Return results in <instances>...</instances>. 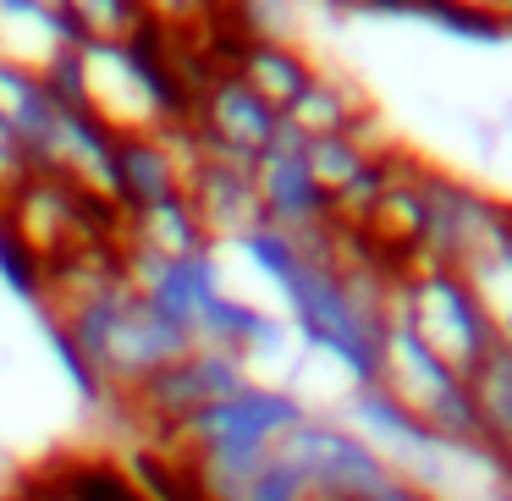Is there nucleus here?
Wrapping results in <instances>:
<instances>
[{
	"label": "nucleus",
	"instance_id": "412c9836",
	"mask_svg": "<svg viewBox=\"0 0 512 501\" xmlns=\"http://www.w3.org/2000/svg\"><path fill=\"white\" fill-rule=\"evenodd\" d=\"M485 501H512V474H490V490Z\"/></svg>",
	"mask_w": 512,
	"mask_h": 501
},
{
	"label": "nucleus",
	"instance_id": "f257e3e1",
	"mask_svg": "<svg viewBox=\"0 0 512 501\" xmlns=\"http://www.w3.org/2000/svg\"><path fill=\"white\" fill-rule=\"evenodd\" d=\"M45 292L56 298V325L50 331L94 369L105 391L133 397L149 375L182 358L193 336L171 325L144 292L127 281L122 259H100V270H45Z\"/></svg>",
	"mask_w": 512,
	"mask_h": 501
},
{
	"label": "nucleus",
	"instance_id": "0eeeda50",
	"mask_svg": "<svg viewBox=\"0 0 512 501\" xmlns=\"http://www.w3.org/2000/svg\"><path fill=\"white\" fill-rule=\"evenodd\" d=\"M188 188V149L177 133H116V182H111V210L144 215L166 199H182Z\"/></svg>",
	"mask_w": 512,
	"mask_h": 501
},
{
	"label": "nucleus",
	"instance_id": "2eb2a0df",
	"mask_svg": "<svg viewBox=\"0 0 512 501\" xmlns=\"http://www.w3.org/2000/svg\"><path fill=\"white\" fill-rule=\"evenodd\" d=\"M474 281V292L485 298V309L496 314V331L501 342H512V221H507V204H501V226L496 237L485 243V254L463 270Z\"/></svg>",
	"mask_w": 512,
	"mask_h": 501
},
{
	"label": "nucleus",
	"instance_id": "9d476101",
	"mask_svg": "<svg viewBox=\"0 0 512 501\" xmlns=\"http://www.w3.org/2000/svg\"><path fill=\"white\" fill-rule=\"evenodd\" d=\"M226 72H232V78H243L248 89H254L265 105H276V111H287V105L314 83V61L303 56L298 45L270 39V34H243V39H237Z\"/></svg>",
	"mask_w": 512,
	"mask_h": 501
},
{
	"label": "nucleus",
	"instance_id": "9b49d317",
	"mask_svg": "<svg viewBox=\"0 0 512 501\" xmlns=\"http://www.w3.org/2000/svg\"><path fill=\"white\" fill-rule=\"evenodd\" d=\"M0 116L17 127V138L28 144L34 166L50 171V149H56V133H61V105L50 94V83L39 78V67L0 56Z\"/></svg>",
	"mask_w": 512,
	"mask_h": 501
},
{
	"label": "nucleus",
	"instance_id": "f3484780",
	"mask_svg": "<svg viewBox=\"0 0 512 501\" xmlns=\"http://www.w3.org/2000/svg\"><path fill=\"white\" fill-rule=\"evenodd\" d=\"M237 501H309V485H303V474L287 463L281 452H270L265 463L254 468V479L243 485V496Z\"/></svg>",
	"mask_w": 512,
	"mask_h": 501
},
{
	"label": "nucleus",
	"instance_id": "4468645a",
	"mask_svg": "<svg viewBox=\"0 0 512 501\" xmlns=\"http://www.w3.org/2000/svg\"><path fill=\"white\" fill-rule=\"evenodd\" d=\"M364 100H358L347 83L325 78V72H314V83L298 94V100L281 111V127H292L298 138H336V133H353L358 122H364Z\"/></svg>",
	"mask_w": 512,
	"mask_h": 501
},
{
	"label": "nucleus",
	"instance_id": "dca6fc26",
	"mask_svg": "<svg viewBox=\"0 0 512 501\" xmlns=\"http://www.w3.org/2000/svg\"><path fill=\"white\" fill-rule=\"evenodd\" d=\"M237 248H243V259L281 292V298L298 287L303 265H309V243H303V237H292V232H281V226H270V221L259 226V232L237 237Z\"/></svg>",
	"mask_w": 512,
	"mask_h": 501
},
{
	"label": "nucleus",
	"instance_id": "7ed1b4c3",
	"mask_svg": "<svg viewBox=\"0 0 512 501\" xmlns=\"http://www.w3.org/2000/svg\"><path fill=\"white\" fill-rule=\"evenodd\" d=\"M380 386L391 397H402L419 424L441 441V452L452 457H479L485 463V446H479V419H474V397H468V380L446 364L441 353L413 336L408 320L391 314L386 325V358H380Z\"/></svg>",
	"mask_w": 512,
	"mask_h": 501
},
{
	"label": "nucleus",
	"instance_id": "39448f33",
	"mask_svg": "<svg viewBox=\"0 0 512 501\" xmlns=\"http://www.w3.org/2000/svg\"><path fill=\"white\" fill-rule=\"evenodd\" d=\"M424 254L419 265H446V270H468L485 243L501 226V204L490 193H479L474 182L446 177V171H424Z\"/></svg>",
	"mask_w": 512,
	"mask_h": 501
},
{
	"label": "nucleus",
	"instance_id": "20e7f679",
	"mask_svg": "<svg viewBox=\"0 0 512 501\" xmlns=\"http://www.w3.org/2000/svg\"><path fill=\"white\" fill-rule=\"evenodd\" d=\"M248 380H254V369H248L237 353L193 342L188 353L171 358L160 375H149L127 402H133V413H138V419H144L155 435H171L182 419H193L199 408H210V402L232 397L237 386H248Z\"/></svg>",
	"mask_w": 512,
	"mask_h": 501
},
{
	"label": "nucleus",
	"instance_id": "6e6552de",
	"mask_svg": "<svg viewBox=\"0 0 512 501\" xmlns=\"http://www.w3.org/2000/svg\"><path fill=\"white\" fill-rule=\"evenodd\" d=\"M122 270H127V281H133L171 325H182L188 336H193V325H199L204 303H210L215 292H226L215 248L210 254H188V259H149V254H127L122 248Z\"/></svg>",
	"mask_w": 512,
	"mask_h": 501
},
{
	"label": "nucleus",
	"instance_id": "5701e85b",
	"mask_svg": "<svg viewBox=\"0 0 512 501\" xmlns=\"http://www.w3.org/2000/svg\"><path fill=\"white\" fill-rule=\"evenodd\" d=\"M507 221H512V210H507Z\"/></svg>",
	"mask_w": 512,
	"mask_h": 501
},
{
	"label": "nucleus",
	"instance_id": "aec40b11",
	"mask_svg": "<svg viewBox=\"0 0 512 501\" xmlns=\"http://www.w3.org/2000/svg\"><path fill=\"white\" fill-rule=\"evenodd\" d=\"M358 501H441V496H435L424 479H413V474H402V468H391V474L380 479L369 496H358Z\"/></svg>",
	"mask_w": 512,
	"mask_h": 501
},
{
	"label": "nucleus",
	"instance_id": "a211bd4d",
	"mask_svg": "<svg viewBox=\"0 0 512 501\" xmlns=\"http://www.w3.org/2000/svg\"><path fill=\"white\" fill-rule=\"evenodd\" d=\"M34 177H39V166H34V155H28V144L17 138V127L0 116V204L12 199L17 188H28Z\"/></svg>",
	"mask_w": 512,
	"mask_h": 501
},
{
	"label": "nucleus",
	"instance_id": "ddd939ff",
	"mask_svg": "<svg viewBox=\"0 0 512 501\" xmlns=\"http://www.w3.org/2000/svg\"><path fill=\"white\" fill-rule=\"evenodd\" d=\"M127 254H149V259H188V254H210V232L199 226L188 193L166 199L144 215H127Z\"/></svg>",
	"mask_w": 512,
	"mask_h": 501
},
{
	"label": "nucleus",
	"instance_id": "f8f14e48",
	"mask_svg": "<svg viewBox=\"0 0 512 501\" xmlns=\"http://www.w3.org/2000/svg\"><path fill=\"white\" fill-rule=\"evenodd\" d=\"M468 397H474L479 446H485L490 474H512V342H501L468 375Z\"/></svg>",
	"mask_w": 512,
	"mask_h": 501
},
{
	"label": "nucleus",
	"instance_id": "423d86ee",
	"mask_svg": "<svg viewBox=\"0 0 512 501\" xmlns=\"http://www.w3.org/2000/svg\"><path fill=\"white\" fill-rule=\"evenodd\" d=\"M254 188H259V204H265V221L281 226V232L320 237L336 226L331 199L320 193V182L309 171V138H298L292 127H281L270 138V149L254 160Z\"/></svg>",
	"mask_w": 512,
	"mask_h": 501
},
{
	"label": "nucleus",
	"instance_id": "6ab92c4d",
	"mask_svg": "<svg viewBox=\"0 0 512 501\" xmlns=\"http://www.w3.org/2000/svg\"><path fill=\"white\" fill-rule=\"evenodd\" d=\"M435 23L452 28V34H468V39H501L507 34V23H501L496 12H485V6H441Z\"/></svg>",
	"mask_w": 512,
	"mask_h": 501
},
{
	"label": "nucleus",
	"instance_id": "f03ea898",
	"mask_svg": "<svg viewBox=\"0 0 512 501\" xmlns=\"http://www.w3.org/2000/svg\"><path fill=\"white\" fill-rule=\"evenodd\" d=\"M391 314L413 325L430 353H441L457 375H474L490 353L501 347L496 314L485 309V298L474 292V281L463 270L446 265H408L391 287Z\"/></svg>",
	"mask_w": 512,
	"mask_h": 501
},
{
	"label": "nucleus",
	"instance_id": "1a4fd4ad",
	"mask_svg": "<svg viewBox=\"0 0 512 501\" xmlns=\"http://www.w3.org/2000/svg\"><path fill=\"white\" fill-rule=\"evenodd\" d=\"M188 204L210 243H237V237L265 226V204L254 188V166H226V160H188Z\"/></svg>",
	"mask_w": 512,
	"mask_h": 501
},
{
	"label": "nucleus",
	"instance_id": "4be33fe9",
	"mask_svg": "<svg viewBox=\"0 0 512 501\" xmlns=\"http://www.w3.org/2000/svg\"><path fill=\"white\" fill-rule=\"evenodd\" d=\"M0 501H34V490H0Z\"/></svg>",
	"mask_w": 512,
	"mask_h": 501
}]
</instances>
